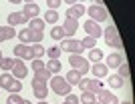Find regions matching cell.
<instances>
[{
	"label": "cell",
	"mask_w": 135,
	"mask_h": 104,
	"mask_svg": "<svg viewBox=\"0 0 135 104\" xmlns=\"http://www.w3.org/2000/svg\"><path fill=\"white\" fill-rule=\"evenodd\" d=\"M103 36H105V42H107L109 46H113V48H117V50H123V40L119 36L115 24H109V26L103 30Z\"/></svg>",
	"instance_id": "cell-1"
},
{
	"label": "cell",
	"mask_w": 135,
	"mask_h": 104,
	"mask_svg": "<svg viewBox=\"0 0 135 104\" xmlns=\"http://www.w3.org/2000/svg\"><path fill=\"white\" fill-rule=\"evenodd\" d=\"M49 84H51V88L55 90V94H59V96H67V94H71V84H69L62 76H51Z\"/></svg>",
	"instance_id": "cell-2"
},
{
	"label": "cell",
	"mask_w": 135,
	"mask_h": 104,
	"mask_svg": "<svg viewBox=\"0 0 135 104\" xmlns=\"http://www.w3.org/2000/svg\"><path fill=\"white\" fill-rule=\"evenodd\" d=\"M61 52H71V54H81L83 52V46H81V40H73V38H69V40H61Z\"/></svg>",
	"instance_id": "cell-3"
},
{
	"label": "cell",
	"mask_w": 135,
	"mask_h": 104,
	"mask_svg": "<svg viewBox=\"0 0 135 104\" xmlns=\"http://www.w3.org/2000/svg\"><path fill=\"white\" fill-rule=\"evenodd\" d=\"M85 12H89V20H93V22H105V20H107V18H109V14H107V10H105V8H103V6L101 4H93V6H91V8H87V10H85Z\"/></svg>",
	"instance_id": "cell-4"
},
{
	"label": "cell",
	"mask_w": 135,
	"mask_h": 104,
	"mask_svg": "<svg viewBox=\"0 0 135 104\" xmlns=\"http://www.w3.org/2000/svg\"><path fill=\"white\" fill-rule=\"evenodd\" d=\"M69 62H71V66H73V70H77L83 76L85 72H89V62L85 60L83 56H79V54H71L69 56Z\"/></svg>",
	"instance_id": "cell-5"
},
{
	"label": "cell",
	"mask_w": 135,
	"mask_h": 104,
	"mask_svg": "<svg viewBox=\"0 0 135 104\" xmlns=\"http://www.w3.org/2000/svg\"><path fill=\"white\" fill-rule=\"evenodd\" d=\"M79 88L83 92H99L101 90V82H99V78H81L79 80Z\"/></svg>",
	"instance_id": "cell-6"
},
{
	"label": "cell",
	"mask_w": 135,
	"mask_h": 104,
	"mask_svg": "<svg viewBox=\"0 0 135 104\" xmlns=\"http://www.w3.org/2000/svg\"><path fill=\"white\" fill-rule=\"evenodd\" d=\"M46 84H49V82H42V80H36V78H32V94H34L38 100H45V98H46V94H49V88H46Z\"/></svg>",
	"instance_id": "cell-7"
},
{
	"label": "cell",
	"mask_w": 135,
	"mask_h": 104,
	"mask_svg": "<svg viewBox=\"0 0 135 104\" xmlns=\"http://www.w3.org/2000/svg\"><path fill=\"white\" fill-rule=\"evenodd\" d=\"M12 76L16 78V80H20V78H24L28 74V68L24 66V62L20 60V58H14V64H12Z\"/></svg>",
	"instance_id": "cell-8"
},
{
	"label": "cell",
	"mask_w": 135,
	"mask_h": 104,
	"mask_svg": "<svg viewBox=\"0 0 135 104\" xmlns=\"http://www.w3.org/2000/svg\"><path fill=\"white\" fill-rule=\"evenodd\" d=\"M97 96H99V104H119V98L111 92V90L101 88V90L97 92Z\"/></svg>",
	"instance_id": "cell-9"
},
{
	"label": "cell",
	"mask_w": 135,
	"mask_h": 104,
	"mask_svg": "<svg viewBox=\"0 0 135 104\" xmlns=\"http://www.w3.org/2000/svg\"><path fill=\"white\" fill-rule=\"evenodd\" d=\"M83 28H85V32H87V36H93V38H99V36L103 34L101 26H99L97 22H93V20H87L83 24Z\"/></svg>",
	"instance_id": "cell-10"
},
{
	"label": "cell",
	"mask_w": 135,
	"mask_h": 104,
	"mask_svg": "<svg viewBox=\"0 0 135 104\" xmlns=\"http://www.w3.org/2000/svg\"><path fill=\"white\" fill-rule=\"evenodd\" d=\"M12 54L20 58V60H30V46L28 44H16L14 50H12Z\"/></svg>",
	"instance_id": "cell-11"
},
{
	"label": "cell",
	"mask_w": 135,
	"mask_h": 104,
	"mask_svg": "<svg viewBox=\"0 0 135 104\" xmlns=\"http://www.w3.org/2000/svg\"><path fill=\"white\" fill-rule=\"evenodd\" d=\"M77 28H79V20L65 18V22H62V32H65V36H73V34L77 32Z\"/></svg>",
	"instance_id": "cell-12"
},
{
	"label": "cell",
	"mask_w": 135,
	"mask_h": 104,
	"mask_svg": "<svg viewBox=\"0 0 135 104\" xmlns=\"http://www.w3.org/2000/svg\"><path fill=\"white\" fill-rule=\"evenodd\" d=\"M85 10H87V8H85V6H81L79 2H77V4H73L71 8H67V18H73V20H79V18H81V16L85 14Z\"/></svg>",
	"instance_id": "cell-13"
},
{
	"label": "cell",
	"mask_w": 135,
	"mask_h": 104,
	"mask_svg": "<svg viewBox=\"0 0 135 104\" xmlns=\"http://www.w3.org/2000/svg\"><path fill=\"white\" fill-rule=\"evenodd\" d=\"M22 14L26 16V20H32V18H36V16L40 14V8H38L36 4H34V2H30V4H26V6H24Z\"/></svg>",
	"instance_id": "cell-14"
},
{
	"label": "cell",
	"mask_w": 135,
	"mask_h": 104,
	"mask_svg": "<svg viewBox=\"0 0 135 104\" xmlns=\"http://www.w3.org/2000/svg\"><path fill=\"white\" fill-rule=\"evenodd\" d=\"M123 62H125L123 54H109L107 56V64H105V66H107V68H119Z\"/></svg>",
	"instance_id": "cell-15"
},
{
	"label": "cell",
	"mask_w": 135,
	"mask_h": 104,
	"mask_svg": "<svg viewBox=\"0 0 135 104\" xmlns=\"http://www.w3.org/2000/svg\"><path fill=\"white\" fill-rule=\"evenodd\" d=\"M8 24L10 26H14V24H28V20L22 12H12V14H8Z\"/></svg>",
	"instance_id": "cell-16"
},
{
	"label": "cell",
	"mask_w": 135,
	"mask_h": 104,
	"mask_svg": "<svg viewBox=\"0 0 135 104\" xmlns=\"http://www.w3.org/2000/svg\"><path fill=\"white\" fill-rule=\"evenodd\" d=\"M107 66L105 64H101V62H95V64H93V68H91V72H93V74H95V78H103V76H107Z\"/></svg>",
	"instance_id": "cell-17"
},
{
	"label": "cell",
	"mask_w": 135,
	"mask_h": 104,
	"mask_svg": "<svg viewBox=\"0 0 135 104\" xmlns=\"http://www.w3.org/2000/svg\"><path fill=\"white\" fill-rule=\"evenodd\" d=\"M14 26H0V42L2 40H10L14 38Z\"/></svg>",
	"instance_id": "cell-18"
},
{
	"label": "cell",
	"mask_w": 135,
	"mask_h": 104,
	"mask_svg": "<svg viewBox=\"0 0 135 104\" xmlns=\"http://www.w3.org/2000/svg\"><path fill=\"white\" fill-rule=\"evenodd\" d=\"M12 82H14V76H12L10 72H4V74L0 76V88H6V90H10Z\"/></svg>",
	"instance_id": "cell-19"
},
{
	"label": "cell",
	"mask_w": 135,
	"mask_h": 104,
	"mask_svg": "<svg viewBox=\"0 0 135 104\" xmlns=\"http://www.w3.org/2000/svg\"><path fill=\"white\" fill-rule=\"evenodd\" d=\"M45 56V46L42 44H32L30 46V58H40Z\"/></svg>",
	"instance_id": "cell-20"
},
{
	"label": "cell",
	"mask_w": 135,
	"mask_h": 104,
	"mask_svg": "<svg viewBox=\"0 0 135 104\" xmlns=\"http://www.w3.org/2000/svg\"><path fill=\"white\" fill-rule=\"evenodd\" d=\"M28 24H30V26H28L30 30H36V32H42V30H45V24H46V22H45V20H38V18H32V20L28 22Z\"/></svg>",
	"instance_id": "cell-21"
},
{
	"label": "cell",
	"mask_w": 135,
	"mask_h": 104,
	"mask_svg": "<svg viewBox=\"0 0 135 104\" xmlns=\"http://www.w3.org/2000/svg\"><path fill=\"white\" fill-rule=\"evenodd\" d=\"M45 66H46V70L51 72V74H55V72H61V70H62V64H61L59 60H49Z\"/></svg>",
	"instance_id": "cell-22"
},
{
	"label": "cell",
	"mask_w": 135,
	"mask_h": 104,
	"mask_svg": "<svg viewBox=\"0 0 135 104\" xmlns=\"http://www.w3.org/2000/svg\"><path fill=\"white\" fill-rule=\"evenodd\" d=\"M109 86L111 88H123V78L119 74H111L109 76Z\"/></svg>",
	"instance_id": "cell-23"
},
{
	"label": "cell",
	"mask_w": 135,
	"mask_h": 104,
	"mask_svg": "<svg viewBox=\"0 0 135 104\" xmlns=\"http://www.w3.org/2000/svg\"><path fill=\"white\" fill-rule=\"evenodd\" d=\"M79 102L81 104H95L97 100H95V94H93V92H83V94H81V98H79Z\"/></svg>",
	"instance_id": "cell-24"
},
{
	"label": "cell",
	"mask_w": 135,
	"mask_h": 104,
	"mask_svg": "<svg viewBox=\"0 0 135 104\" xmlns=\"http://www.w3.org/2000/svg\"><path fill=\"white\" fill-rule=\"evenodd\" d=\"M69 84H79V80H81V74L77 70H71V72H67V78H65Z\"/></svg>",
	"instance_id": "cell-25"
},
{
	"label": "cell",
	"mask_w": 135,
	"mask_h": 104,
	"mask_svg": "<svg viewBox=\"0 0 135 104\" xmlns=\"http://www.w3.org/2000/svg\"><path fill=\"white\" fill-rule=\"evenodd\" d=\"M56 20H59V12H56V10H46L45 22H49V24H55Z\"/></svg>",
	"instance_id": "cell-26"
},
{
	"label": "cell",
	"mask_w": 135,
	"mask_h": 104,
	"mask_svg": "<svg viewBox=\"0 0 135 104\" xmlns=\"http://www.w3.org/2000/svg\"><path fill=\"white\" fill-rule=\"evenodd\" d=\"M62 36H65V32H62V26H52V30H51V38H52V40H62Z\"/></svg>",
	"instance_id": "cell-27"
},
{
	"label": "cell",
	"mask_w": 135,
	"mask_h": 104,
	"mask_svg": "<svg viewBox=\"0 0 135 104\" xmlns=\"http://www.w3.org/2000/svg\"><path fill=\"white\" fill-rule=\"evenodd\" d=\"M89 58L91 60H93V64H95V62H99L103 58V52L99 48H91V52H89Z\"/></svg>",
	"instance_id": "cell-28"
},
{
	"label": "cell",
	"mask_w": 135,
	"mask_h": 104,
	"mask_svg": "<svg viewBox=\"0 0 135 104\" xmlns=\"http://www.w3.org/2000/svg\"><path fill=\"white\" fill-rule=\"evenodd\" d=\"M12 64H14V58H2V62H0V68L6 72L12 70Z\"/></svg>",
	"instance_id": "cell-29"
},
{
	"label": "cell",
	"mask_w": 135,
	"mask_h": 104,
	"mask_svg": "<svg viewBox=\"0 0 135 104\" xmlns=\"http://www.w3.org/2000/svg\"><path fill=\"white\" fill-rule=\"evenodd\" d=\"M95 42H97V38H93V36H87V38L81 40V46H83V48H95Z\"/></svg>",
	"instance_id": "cell-30"
},
{
	"label": "cell",
	"mask_w": 135,
	"mask_h": 104,
	"mask_svg": "<svg viewBox=\"0 0 135 104\" xmlns=\"http://www.w3.org/2000/svg\"><path fill=\"white\" fill-rule=\"evenodd\" d=\"M30 68H32L34 72H40V70H45L46 66H45V62L40 60V58H34V60H32V64H30Z\"/></svg>",
	"instance_id": "cell-31"
},
{
	"label": "cell",
	"mask_w": 135,
	"mask_h": 104,
	"mask_svg": "<svg viewBox=\"0 0 135 104\" xmlns=\"http://www.w3.org/2000/svg\"><path fill=\"white\" fill-rule=\"evenodd\" d=\"M18 38L22 40V44H28L30 42V30H28V28H22V30L18 32Z\"/></svg>",
	"instance_id": "cell-32"
},
{
	"label": "cell",
	"mask_w": 135,
	"mask_h": 104,
	"mask_svg": "<svg viewBox=\"0 0 135 104\" xmlns=\"http://www.w3.org/2000/svg\"><path fill=\"white\" fill-rule=\"evenodd\" d=\"M46 54L51 56V60H59V56H61V48H59V46H52V48L46 50Z\"/></svg>",
	"instance_id": "cell-33"
},
{
	"label": "cell",
	"mask_w": 135,
	"mask_h": 104,
	"mask_svg": "<svg viewBox=\"0 0 135 104\" xmlns=\"http://www.w3.org/2000/svg\"><path fill=\"white\" fill-rule=\"evenodd\" d=\"M119 76L121 78H125V76L129 78V62H123V64L119 66Z\"/></svg>",
	"instance_id": "cell-34"
},
{
	"label": "cell",
	"mask_w": 135,
	"mask_h": 104,
	"mask_svg": "<svg viewBox=\"0 0 135 104\" xmlns=\"http://www.w3.org/2000/svg\"><path fill=\"white\" fill-rule=\"evenodd\" d=\"M6 104H22V98H20L18 94L10 92V96H8V100H6Z\"/></svg>",
	"instance_id": "cell-35"
},
{
	"label": "cell",
	"mask_w": 135,
	"mask_h": 104,
	"mask_svg": "<svg viewBox=\"0 0 135 104\" xmlns=\"http://www.w3.org/2000/svg\"><path fill=\"white\" fill-rule=\"evenodd\" d=\"M65 104H81L79 102V96H75V94H67V96H65Z\"/></svg>",
	"instance_id": "cell-36"
},
{
	"label": "cell",
	"mask_w": 135,
	"mask_h": 104,
	"mask_svg": "<svg viewBox=\"0 0 135 104\" xmlns=\"http://www.w3.org/2000/svg\"><path fill=\"white\" fill-rule=\"evenodd\" d=\"M20 90H22V82H20V80H14V82H12V86H10V92L18 94Z\"/></svg>",
	"instance_id": "cell-37"
},
{
	"label": "cell",
	"mask_w": 135,
	"mask_h": 104,
	"mask_svg": "<svg viewBox=\"0 0 135 104\" xmlns=\"http://www.w3.org/2000/svg\"><path fill=\"white\" fill-rule=\"evenodd\" d=\"M61 2H62V0H46V6H49L51 10H56V8L61 6Z\"/></svg>",
	"instance_id": "cell-38"
},
{
	"label": "cell",
	"mask_w": 135,
	"mask_h": 104,
	"mask_svg": "<svg viewBox=\"0 0 135 104\" xmlns=\"http://www.w3.org/2000/svg\"><path fill=\"white\" fill-rule=\"evenodd\" d=\"M62 2H67V4H71V6H73V4H77V0H62Z\"/></svg>",
	"instance_id": "cell-39"
},
{
	"label": "cell",
	"mask_w": 135,
	"mask_h": 104,
	"mask_svg": "<svg viewBox=\"0 0 135 104\" xmlns=\"http://www.w3.org/2000/svg\"><path fill=\"white\" fill-rule=\"evenodd\" d=\"M119 104H133L131 100H123V102H119Z\"/></svg>",
	"instance_id": "cell-40"
},
{
	"label": "cell",
	"mask_w": 135,
	"mask_h": 104,
	"mask_svg": "<svg viewBox=\"0 0 135 104\" xmlns=\"http://www.w3.org/2000/svg\"><path fill=\"white\" fill-rule=\"evenodd\" d=\"M8 2H10V4H18V2H20V0H8Z\"/></svg>",
	"instance_id": "cell-41"
},
{
	"label": "cell",
	"mask_w": 135,
	"mask_h": 104,
	"mask_svg": "<svg viewBox=\"0 0 135 104\" xmlns=\"http://www.w3.org/2000/svg\"><path fill=\"white\" fill-rule=\"evenodd\" d=\"M22 104H30V100H22Z\"/></svg>",
	"instance_id": "cell-42"
},
{
	"label": "cell",
	"mask_w": 135,
	"mask_h": 104,
	"mask_svg": "<svg viewBox=\"0 0 135 104\" xmlns=\"http://www.w3.org/2000/svg\"><path fill=\"white\" fill-rule=\"evenodd\" d=\"M2 58H4V56H2V50H0V62H2Z\"/></svg>",
	"instance_id": "cell-43"
},
{
	"label": "cell",
	"mask_w": 135,
	"mask_h": 104,
	"mask_svg": "<svg viewBox=\"0 0 135 104\" xmlns=\"http://www.w3.org/2000/svg\"><path fill=\"white\" fill-rule=\"evenodd\" d=\"M24 2H26V4H30V2H34V0H24Z\"/></svg>",
	"instance_id": "cell-44"
},
{
	"label": "cell",
	"mask_w": 135,
	"mask_h": 104,
	"mask_svg": "<svg viewBox=\"0 0 135 104\" xmlns=\"http://www.w3.org/2000/svg\"><path fill=\"white\" fill-rule=\"evenodd\" d=\"M36 104H46V102H45V100H40V102H36Z\"/></svg>",
	"instance_id": "cell-45"
},
{
	"label": "cell",
	"mask_w": 135,
	"mask_h": 104,
	"mask_svg": "<svg viewBox=\"0 0 135 104\" xmlns=\"http://www.w3.org/2000/svg\"><path fill=\"white\" fill-rule=\"evenodd\" d=\"M77 2H81V0H77Z\"/></svg>",
	"instance_id": "cell-46"
},
{
	"label": "cell",
	"mask_w": 135,
	"mask_h": 104,
	"mask_svg": "<svg viewBox=\"0 0 135 104\" xmlns=\"http://www.w3.org/2000/svg\"><path fill=\"white\" fill-rule=\"evenodd\" d=\"M95 104H99V102H95Z\"/></svg>",
	"instance_id": "cell-47"
},
{
	"label": "cell",
	"mask_w": 135,
	"mask_h": 104,
	"mask_svg": "<svg viewBox=\"0 0 135 104\" xmlns=\"http://www.w3.org/2000/svg\"><path fill=\"white\" fill-rule=\"evenodd\" d=\"M62 104H65V102H62Z\"/></svg>",
	"instance_id": "cell-48"
}]
</instances>
